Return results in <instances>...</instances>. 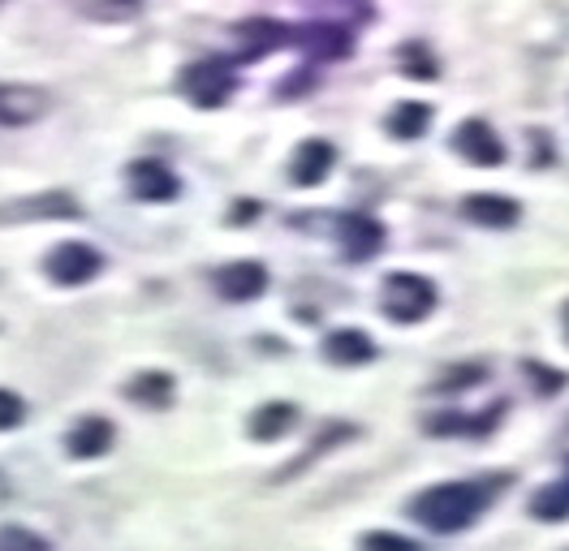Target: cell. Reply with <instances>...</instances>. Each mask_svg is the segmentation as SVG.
<instances>
[{
    "label": "cell",
    "mask_w": 569,
    "mask_h": 551,
    "mask_svg": "<svg viewBox=\"0 0 569 551\" xmlns=\"http://www.w3.org/2000/svg\"><path fill=\"white\" fill-rule=\"evenodd\" d=\"M181 91L199 103V108H220L224 96L233 91V73H229V66H220V61L190 66L186 69V78H181Z\"/></svg>",
    "instance_id": "obj_4"
},
{
    "label": "cell",
    "mask_w": 569,
    "mask_h": 551,
    "mask_svg": "<svg viewBox=\"0 0 569 551\" xmlns=\"http://www.w3.org/2000/svg\"><path fill=\"white\" fill-rule=\"evenodd\" d=\"M371 353H376V344H371L367 332H358V328H341V332H332V337L323 341V358L337 362V367L371 362Z\"/></svg>",
    "instance_id": "obj_11"
},
{
    "label": "cell",
    "mask_w": 569,
    "mask_h": 551,
    "mask_svg": "<svg viewBox=\"0 0 569 551\" xmlns=\"http://www.w3.org/2000/svg\"><path fill=\"white\" fill-rule=\"evenodd\" d=\"M531 513L539 517V521H566L569 517V474L561 482H552V487H543V491L535 495Z\"/></svg>",
    "instance_id": "obj_17"
},
{
    "label": "cell",
    "mask_w": 569,
    "mask_h": 551,
    "mask_svg": "<svg viewBox=\"0 0 569 551\" xmlns=\"http://www.w3.org/2000/svg\"><path fill=\"white\" fill-rule=\"evenodd\" d=\"M462 211H466V220H475V224H483V229H505V224L518 220V203L505 199V194H470L462 203Z\"/></svg>",
    "instance_id": "obj_13"
},
{
    "label": "cell",
    "mask_w": 569,
    "mask_h": 551,
    "mask_svg": "<svg viewBox=\"0 0 569 551\" xmlns=\"http://www.w3.org/2000/svg\"><path fill=\"white\" fill-rule=\"evenodd\" d=\"M0 548H43V539H39V534H31V530L9 525V530H0Z\"/></svg>",
    "instance_id": "obj_20"
},
{
    "label": "cell",
    "mask_w": 569,
    "mask_h": 551,
    "mask_svg": "<svg viewBox=\"0 0 569 551\" xmlns=\"http://www.w3.org/2000/svg\"><path fill=\"white\" fill-rule=\"evenodd\" d=\"M216 289L229 298V302H250L268 289V272L259 263H229L224 272L216 276Z\"/></svg>",
    "instance_id": "obj_10"
},
{
    "label": "cell",
    "mask_w": 569,
    "mask_h": 551,
    "mask_svg": "<svg viewBox=\"0 0 569 551\" xmlns=\"http://www.w3.org/2000/svg\"><path fill=\"white\" fill-rule=\"evenodd\" d=\"M293 405H284V401H272V405H263V410H254V418H250V435L254 440H277V435H284L289 427H293Z\"/></svg>",
    "instance_id": "obj_15"
},
{
    "label": "cell",
    "mask_w": 569,
    "mask_h": 551,
    "mask_svg": "<svg viewBox=\"0 0 569 551\" xmlns=\"http://www.w3.org/2000/svg\"><path fill=\"white\" fill-rule=\"evenodd\" d=\"M566 328H569V307H566Z\"/></svg>",
    "instance_id": "obj_24"
},
{
    "label": "cell",
    "mask_w": 569,
    "mask_h": 551,
    "mask_svg": "<svg viewBox=\"0 0 569 551\" xmlns=\"http://www.w3.org/2000/svg\"><path fill=\"white\" fill-rule=\"evenodd\" d=\"M96 272H100V254L91 246H82V241H66V246H57L48 254V276L57 284H82Z\"/></svg>",
    "instance_id": "obj_5"
},
{
    "label": "cell",
    "mask_w": 569,
    "mask_h": 551,
    "mask_svg": "<svg viewBox=\"0 0 569 551\" xmlns=\"http://www.w3.org/2000/svg\"><path fill=\"white\" fill-rule=\"evenodd\" d=\"M22 418H27V405H22V397H13L9 388H0V431H13Z\"/></svg>",
    "instance_id": "obj_19"
},
{
    "label": "cell",
    "mask_w": 569,
    "mask_h": 551,
    "mask_svg": "<svg viewBox=\"0 0 569 551\" xmlns=\"http://www.w3.org/2000/svg\"><path fill=\"white\" fill-rule=\"evenodd\" d=\"M52 96L43 87L27 82H0V126H31L39 117H48Z\"/></svg>",
    "instance_id": "obj_3"
},
{
    "label": "cell",
    "mask_w": 569,
    "mask_h": 551,
    "mask_svg": "<svg viewBox=\"0 0 569 551\" xmlns=\"http://www.w3.org/2000/svg\"><path fill=\"white\" fill-rule=\"evenodd\" d=\"M337 164V151H332V142H323V138H311V142H302L298 147V156H293V186H320L323 177L332 172Z\"/></svg>",
    "instance_id": "obj_9"
},
{
    "label": "cell",
    "mask_w": 569,
    "mask_h": 551,
    "mask_svg": "<svg viewBox=\"0 0 569 551\" xmlns=\"http://www.w3.org/2000/svg\"><path fill=\"white\" fill-rule=\"evenodd\" d=\"M453 147L462 151L470 164H483V169H497L500 160H505V142H500L488 121H462L458 134H453Z\"/></svg>",
    "instance_id": "obj_6"
},
{
    "label": "cell",
    "mask_w": 569,
    "mask_h": 551,
    "mask_svg": "<svg viewBox=\"0 0 569 551\" xmlns=\"http://www.w3.org/2000/svg\"><path fill=\"white\" fill-rule=\"evenodd\" d=\"M130 190H134V199H142V203H169L178 194V177L164 169L160 160H139L130 169Z\"/></svg>",
    "instance_id": "obj_8"
},
{
    "label": "cell",
    "mask_w": 569,
    "mask_h": 551,
    "mask_svg": "<svg viewBox=\"0 0 569 551\" xmlns=\"http://www.w3.org/2000/svg\"><path fill=\"white\" fill-rule=\"evenodd\" d=\"M341 241H346L350 259H371L380 250V241H385V229L371 216H346L341 220Z\"/></svg>",
    "instance_id": "obj_14"
},
{
    "label": "cell",
    "mask_w": 569,
    "mask_h": 551,
    "mask_svg": "<svg viewBox=\"0 0 569 551\" xmlns=\"http://www.w3.org/2000/svg\"><path fill=\"white\" fill-rule=\"evenodd\" d=\"M566 474H569V461H566Z\"/></svg>",
    "instance_id": "obj_25"
},
{
    "label": "cell",
    "mask_w": 569,
    "mask_h": 551,
    "mask_svg": "<svg viewBox=\"0 0 569 551\" xmlns=\"http://www.w3.org/2000/svg\"><path fill=\"white\" fill-rule=\"evenodd\" d=\"M527 371L535 375V388L543 383V392H557V388H561V375H557V371H539V367H527Z\"/></svg>",
    "instance_id": "obj_21"
},
{
    "label": "cell",
    "mask_w": 569,
    "mask_h": 551,
    "mask_svg": "<svg viewBox=\"0 0 569 551\" xmlns=\"http://www.w3.org/2000/svg\"><path fill=\"white\" fill-rule=\"evenodd\" d=\"M169 392H173V379L169 375H139L134 383H130V397L134 401H142V405H164L169 401Z\"/></svg>",
    "instance_id": "obj_18"
},
{
    "label": "cell",
    "mask_w": 569,
    "mask_h": 551,
    "mask_svg": "<svg viewBox=\"0 0 569 551\" xmlns=\"http://www.w3.org/2000/svg\"><path fill=\"white\" fill-rule=\"evenodd\" d=\"M78 203L70 194H36V199H22V203H4L0 207V224H27V220H73Z\"/></svg>",
    "instance_id": "obj_7"
},
{
    "label": "cell",
    "mask_w": 569,
    "mask_h": 551,
    "mask_svg": "<svg viewBox=\"0 0 569 551\" xmlns=\"http://www.w3.org/2000/svg\"><path fill=\"white\" fill-rule=\"evenodd\" d=\"M492 495H497V482H445L415 495L410 517L436 534H458L492 504Z\"/></svg>",
    "instance_id": "obj_1"
},
{
    "label": "cell",
    "mask_w": 569,
    "mask_h": 551,
    "mask_svg": "<svg viewBox=\"0 0 569 551\" xmlns=\"http://www.w3.org/2000/svg\"><path fill=\"white\" fill-rule=\"evenodd\" d=\"M66 448H70V457H78V461L104 457L108 448H112V422H108V418H82L70 431Z\"/></svg>",
    "instance_id": "obj_12"
},
{
    "label": "cell",
    "mask_w": 569,
    "mask_h": 551,
    "mask_svg": "<svg viewBox=\"0 0 569 551\" xmlns=\"http://www.w3.org/2000/svg\"><path fill=\"white\" fill-rule=\"evenodd\" d=\"M362 543H389V548H415V539H401V534H367Z\"/></svg>",
    "instance_id": "obj_22"
},
{
    "label": "cell",
    "mask_w": 569,
    "mask_h": 551,
    "mask_svg": "<svg viewBox=\"0 0 569 551\" xmlns=\"http://www.w3.org/2000/svg\"><path fill=\"white\" fill-rule=\"evenodd\" d=\"M385 314L397 319V323H419L427 319V310L436 307V289L427 284L423 276L415 272H397L385 280Z\"/></svg>",
    "instance_id": "obj_2"
},
{
    "label": "cell",
    "mask_w": 569,
    "mask_h": 551,
    "mask_svg": "<svg viewBox=\"0 0 569 551\" xmlns=\"http://www.w3.org/2000/svg\"><path fill=\"white\" fill-rule=\"evenodd\" d=\"M4 495H9V487H4V479H0V500H4Z\"/></svg>",
    "instance_id": "obj_23"
},
{
    "label": "cell",
    "mask_w": 569,
    "mask_h": 551,
    "mask_svg": "<svg viewBox=\"0 0 569 551\" xmlns=\"http://www.w3.org/2000/svg\"><path fill=\"white\" fill-rule=\"evenodd\" d=\"M427 121H431V108L419 100H410V103H401V108H392L385 126H389L392 138H419L427 130Z\"/></svg>",
    "instance_id": "obj_16"
}]
</instances>
